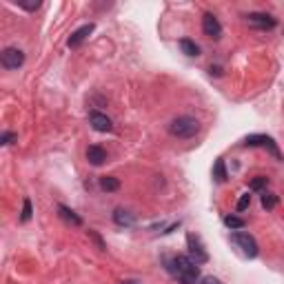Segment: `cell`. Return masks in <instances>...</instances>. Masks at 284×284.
<instances>
[{
  "label": "cell",
  "mask_w": 284,
  "mask_h": 284,
  "mask_svg": "<svg viewBox=\"0 0 284 284\" xmlns=\"http://www.w3.org/2000/svg\"><path fill=\"white\" fill-rule=\"evenodd\" d=\"M113 220H116V224H120V226H131L135 222V218L131 216L129 211H125V209H116V211H113Z\"/></svg>",
  "instance_id": "7c38bea8"
},
{
  "label": "cell",
  "mask_w": 284,
  "mask_h": 284,
  "mask_svg": "<svg viewBox=\"0 0 284 284\" xmlns=\"http://www.w3.org/2000/svg\"><path fill=\"white\" fill-rule=\"evenodd\" d=\"M58 211H60V216H63L65 220H69V222H71V224H76V226H78V224H82L80 216H76V213H73L69 207H65V204H60V207H58Z\"/></svg>",
  "instance_id": "9a60e30c"
},
{
  "label": "cell",
  "mask_w": 284,
  "mask_h": 284,
  "mask_svg": "<svg viewBox=\"0 0 284 284\" xmlns=\"http://www.w3.org/2000/svg\"><path fill=\"white\" fill-rule=\"evenodd\" d=\"M187 244H189V253H191V258H193V262H196V264H204V262L209 260V253L204 251L202 242H200V238H197V236L189 233V236H187Z\"/></svg>",
  "instance_id": "277c9868"
},
{
  "label": "cell",
  "mask_w": 284,
  "mask_h": 284,
  "mask_svg": "<svg viewBox=\"0 0 284 284\" xmlns=\"http://www.w3.org/2000/svg\"><path fill=\"white\" fill-rule=\"evenodd\" d=\"M89 238H91V240L96 242V244H98V249H100V251H107V244H105V242H102V238L98 236L96 231H89Z\"/></svg>",
  "instance_id": "7402d4cb"
},
{
  "label": "cell",
  "mask_w": 284,
  "mask_h": 284,
  "mask_svg": "<svg viewBox=\"0 0 284 284\" xmlns=\"http://www.w3.org/2000/svg\"><path fill=\"white\" fill-rule=\"evenodd\" d=\"M14 140H16V133H9V131H7V133H2V138H0V142H2V145H11Z\"/></svg>",
  "instance_id": "cb8c5ba5"
},
{
  "label": "cell",
  "mask_w": 284,
  "mask_h": 284,
  "mask_svg": "<svg viewBox=\"0 0 284 284\" xmlns=\"http://www.w3.org/2000/svg\"><path fill=\"white\" fill-rule=\"evenodd\" d=\"M244 145L246 147H266V149L271 151V153L275 155L278 160H282V153H280V149H278V145L273 142V138H269V135H249V138L244 140Z\"/></svg>",
  "instance_id": "8992f818"
},
{
  "label": "cell",
  "mask_w": 284,
  "mask_h": 284,
  "mask_svg": "<svg viewBox=\"0 0 284 284\" xmlns=\"http://www.w3.org/2000/svg\"><path fill=\"white\" fill-rule=\"evenodd\" d=\"M16 2H18L22 9H27V11H36L40 7V2H22V0H16Z\"/></svg>",
  "instance_id": "603a6c76"
},
{
  "label": "cell",
  "mask_w": 284,
  "mask_h": 284,
  "mask_svg": "<svg viewBox=\"0 0 284 284\" xmlns=\"http://www.w3.org/2000/svg\"><path fill=\"white\" fill-rule=\"evenodd\" d=\"M197 129H200V122L189 116H180L169 125V133L175 135V138H193L197 133Z\"/></svg>",
  "instance_id": "7a4b0ae2"
},
{
  "label": "cell",
  "mask_w": 284,
  "mask_h": 284,
  "mask_svg": "<svg viewBox=\"0 0 284 284\" xmlns=\"http://www.w3.org/2000/svg\"><path fill=\"white\" fill-rule=\"evenodd\" d=\"M231 240L236 242V244L240 246L246 255H249V258H255V255H258V242H255L249 233L238 231V233H233V236H231Z\"/></svg>",
  "instance_id": "5b68a950"
},
{
  "label": "cell",
  "mask_w": 284,
  "mask_h": 284,
  "mask_svg": "<svg viewBox=\"0 0 284 284\" xmlns=\"http://www.w3.org/2000/svg\"><path fill=\"white\" fill-rule=\"evenodd\" d=\"M275 204H278V196H275V193H266L264 191V196H262V207H264V209H273Z\"/></svg>",
  "instance_id": "ac0fdd59"
},
{
  "label": "cell",
  "mask_w": 284,
  "mask_h": 284,
  "mask_svg": "<svg viewBox=\"0 0 284 284\" xmlns=\"http://www.w3.org/2000/svg\"><path fill=\"white\" fill-rule=\"evenodd\" d=\"M91 31H93V24H91V22H89V24H82L80 29H76V31H73V34H71V38L67 40V44H69V47H71V49L80 47V44L85 43V40H87V36L91 34Z\"/></svg>",
  "instance_id": "30bf717a"
},
{
  "label": "cell",
  "mask_w": 284,
  "mask_h": 284,
  "mask_svg": "<svg viewBox=\"0 0 284 284\" xmlns=\"http://www.w3.org/2000/svg\"><path fill=\"white\" fill-rule=\"evenodd\" d=\"M251 191H262V189H266L269 187V178L266 175H255L253 180H251Z\"/></svg>",
  "instance_id": "2e32d148"
},
{
  "label": "cell",
  "mask_w": 284,
  "mask_h": 284,
  "mask_svg": "<svg viewBox=\"0 0 284 284\" xmlns=\"http://www.w3.org/2000/svg\"><path fill=\"white\" fill-rule=\"evenodd\" d=\"M246 22L251 27H258V29H273L275 27V18H271L269 14H249Z\"/></svg>",
  "instance_id": "ba28073f"
},
{
  "label": "cell",
  "mask_w": 284,
  "mask_h": 284,
  "mask_svg": "<svg viewBox=\"0 0 284 284\" xmlns=\"http://www.w3.org/2000/svg\"><path fill=\"white\" fill-rule=\"evenodd\" d=\"M251 204V196L249 193H242V197L238 200V211H244V209H249Z\"/></svg>",
  "instance_id": "44dd1931"
},
{
  "label": "cell",
  "mask_w": 284,
  "mask_h": 284,
  "mask_svg": "<svg viewBox=\"0 0 284 284\" xmlns=\"http://www.w3.org/2000/svg\"><path fill=\"white\" fill-rule=\"evenodd\" d=\"M87 160L93 164V167H100V164L107 160V151L102 149V147H98V145L89 147V149H87Z\"/></svg>",
  "instance_id": "8fae6325"
},
{
  "label": "cell",
  "mask_w": 284,
  "mask_h": 284,
  "mask_svg": "<svg viewBox=\"0 0 284 284\" xmlns=\"http://www.w3.org/2000/svg\"><path fill=\"white\" fill-rule=\"evenodd\" d=\"M89 122L93 125V129H96V131H102V133H107V131L113 129L111 120L105 116V113H100V111H91V113H89Z\"/></svg>",
  "instance_id": "9c48e42d"
},
{
  "label": "cell",
  "mask_w": 284,
  "mask_h": 284,
  "mask_svg": "<svg viewBox=\"0 0 284 284\" xmlns=\"http://www.w3.org/2000/svg\"><path fill=\"white\" fill-rule=\"evenodd\" d=\"M0 63H2L5 69H18V67H22V63H24V53L20 51L18 47H7L0 53Z\"/></svg>",
  "instance_id": "3957f363"
},
{
  "label": "cell",
  "mask_w": 284,
  "mask_h": 284,
  "mask_svg": "<svg viewBox=\"0 0 284 284\" xmlns=\"http://www.w3.org/2000/svg\"><path fill=\"white\" fill-rule=\"evenodd\" d=\"M213 175H216V180L218 182H224L226 180V169H224V160H218L216 162V167H213Z\"/></svg>",
  "instance_id": "e0dca14e"
},
{
  "label": "cell",
  "mask_w": 284,
  "mask_h": 284,
  "mask_svg": "<svg viewBox=\"0 0 284 284\" xmlns=\"http://www.w3.org/2000/svg\"><path fill=\"white\" fill-rule=\"evenodd\" d=\"M202 284H222V282H220V280H216V278H204Z\"/></svg>",
  "instance_id": "d4e9b609"
},
{
  "label": "cell",
  "mask_w": 284,
  "mask_h": 284,
  "mask_svg": "<svg viewBox=\"0 0 284 284\" xmlns=\"http://www.w3.org/2000/svg\"><path fill=\"white\" fill-rule=\"evenodd\" d=\"M209 71H211V76H213V73H216V76H222V69L220 67H211Z\"/></svg>",
  "instance_id": "484cf974"
},
{
  "label": "cell",
  "mask_w": 284,
  "mask_h": 284,
  "mask_svg": "<svg viewBox=\"0 0 284 284\" xmlns=\"http://www.w3.org/2000/svg\"><path fill=\"white\" fill-rule=\"evenodd\" d=\"M100 187L102 191H118L120 189V180L113 178V175H105V178H100Z\"/></svg>",
  "instance_id": "5bb4252c"
},
{
  "label": "cell",
  "mask_w": 284,
  "mask_h": 284,
  "mask_svg": "<svg viewBox=\"0 0 284 284\" xmlns=\"http://www.w3.org/2000/svg\"><path fill=\"white\" fill-rule=\"evenodd\" d=\"M202 31H204V36H209V38L218 40L222 36V24H220V20H218L213 14H204L202 16Z\"/></svg>",
  "instance_id": "52a82bcc"
},
{
  "label": "cell",
  "mask_w": 284,
  "mask_h": 284,
  "mask_svg": "<svg viewBox=\"0 0 284 284\" xmlns=\"http://www.w3.org/2000/svg\"><path fill=\"white\" fill-rule=\"evenodd\" d=\"M224 224L229 226V229H242V226H244V220H242V218H236V216H226Z\"/></svg>",
  "instance_id": "d6986e66"
},
{
  "label": "cell",
  "mask_w": 284,
  "mask_h": 284,
  "mask_svg": "<svg viewBox=\"0 0 284 284\" xmlns=\"http://www.w3.org/2000/svg\"><path fill=\"white\" fill-rule=\"evenodd\" d=\"M122 284H140V282H138V280H125Z\"/></svg>",
  "instance_id": "4316f807"
},
{
  "label": "cell",
  "mask_w": 284,
  "mask_h": 284,
  "mask_svg": "<svg viewBox=\"0 0 284 284\" xmlns=\"http://www.w3.org/2000/svg\"><path fill=\"white\" fill-rule=\"evenodd\" d=\"M167 271L178 280L180 284H197L200 280V269L193 260H189L187 255H174V258H164Z\"/></svg>",
  "instance_id": "6da1fadb"
},
{
  "label": "cell",
  "mask_w": 284,
  "mask_h": 284,
  "mask_svg": "<svg viewBox=\"0 0 284 284\" xmlns=\"http://www.w3.org/2000/svg\"><path fill=\"white\" fill-rule=\"evenodd\" d=\"M180 49H182L187 56H191V58H193V56H200V47H197L191 38H182V40H180Z\"/></svg>",
  "instance_id": "4fadbf2b"
},
{
  "label": "cell",
  "mask_w": 284,
  "mask_h": 284,
  "mask_svg": "<svg viewBox=\"0 0 284 284\" xmlns=\"http://www.w3.org/2000/svg\"><path fill=\"white\" fill-rule=\"evenodd\" d=\"M31 218V200L29 197H24V202H22V222H27Z\"/></svg>",
  "instance_id": "ffe728a7"
}]
</instances>
